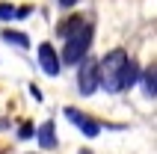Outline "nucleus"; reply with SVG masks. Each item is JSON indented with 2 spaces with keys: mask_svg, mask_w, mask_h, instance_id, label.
Instances as JSON below:
<instances>
[{
  "mask_svg": "<svg viewBox=\"0 0 157 154\" xmlns=\"http://www.w3.org/2000/svg\"><path fill=\"white\" fill-rule=\"evenodd\" d=\"M30 133H33V128H30V125H24V128H21V139H27Z\"/></svg>",
  "mask_w": 157,
  "mask_h": 154,
  "instance_id": "9b49d317",
  "label": "nucleus"
},
{
  "mask_svg": "<svg viewBox=\"0 0 157 154\" xmlns=\"http://www.w3.org/2000/svg\"><path fill=\"white\" fill-rule=\"evenodd\" d=\"M39 65H42V71L48 77H56L59 74V68H62V62H59V56H56V51H53V44H39Z\"/></svg>",
  "mask_w": 157,
  "mask_h": 154,
  "instance_id": "20e7f679",
  "label": "nucleus"
},
{
  "mask_svg": "<svg viewBox=\"0 0 157 154\" xmlns=\"http://www.w3.org/2000/svg\"><path fill=\"white\" fill-rule=\"evenodd\" d=\"M128 65L124 51H110L104 60L98 62V86H104L107 92H122V74Z\"/></svg>",
  "mask_w": 157,
  "mask_h": 154,
  "instance_id": "f257e3e1",
  "label": "nucleus"
},
{
  "mask_svg": "<svg viewBox=\"0 0 157 154\" xmlns=\"http://www.w3.org/2000/svg\"><path fill=\"white\" fill-rule=\"evenodd\" d=\"M89 44H92V24H89V21H83L74 33L65 36V51H62V60L71 62V65H77L80 60H86Z\"/></svg>",
  "mask_w": 157,
  "mask_h": 154,
  "instance_id": "f03ea898",
  "label": "nucleus"
},
{
  "mask_svg": "<svg viewBox=\"0 0 157 154\" xmlns=\"http://www.w3.org/2000/svg\"><path fill=\"white\" fill-rule=\"evenodd\" d=\"M65 119H68L71 125H77V128L83 130V133H86V137H98V133H101V125H98L95 119H89L86 113H80V110H74V107H68V110H65Z\"/></svg>",
  "mask_w": 157,
  "mask_h": 154,
  "instance_id": "39448f33",
  "label": "nucleus"
},
{
  "mask_svg": "<svg viewBox=\"0 0 157 154\" xmlns=\"http://www.w3.org/2000/svg\"><path fill=\"white\" fill-rule=\"evenodd\" d=\"M77 89H80V95H92L98 89V62L95 60H80Z\"/></svg>",
  "mask_w": 157,
  "mask_h": 154,
  "instance_id": "7ed1b4c3",
  "label": "nucleus"
},
{
  "mask_svg": "<svg viewBox=\"0 0 157 154\" xmlns=\"http://www.w3.org/2000/svg\"><path fill=\"white\" fill-rule=\"evenodd\" d=\"M39 145L42 148H53L56 145V137H53V121H44L39 128Z\"/></svg>",
  "mask_w": 157,
  "mask_h": 154,
  "instance_id": "423d86ee",
  "label": "nucleus"
},
{
  "mask_svg": "<svg viewBox=\"0 0 157 154\" xmlns=\"http://www.w3.org/2000/svg\"><path fill=\"white\" fill-rule=\"evenodd\" d=\"M3 42L18 44V48H30V39H27L24 33H18V30H6V33H3Z\"/></svg>",
  "mask_w": 157,
  "mask_h": 154,
  "instance_id": "1a4fd4ad",
  "label": "nucleus"
},
{
  "mask_svg": "<svg viewBox=\"0 0 157 154\" xmlns=\"http://www.w3.org/2000/svg\"><path fill=\"white\" fill-rule=\"evenodd\" d=\"M9 18H18V9L12 3H0V21H9Z\"/></svg>",
  "mask_w": 157,
  "mask_h": 154,
  "instance_id": "9d476101",
  "label": "nucleus"
},
{
  "mask_svg": "<svg viewBox=\"0 0 157 154\" xmlns=\"http://www.w3.org/2000/svg\"><path fill=\"white\" fill-rule=\"evenodd\" d=\"M136 77H140V68H136V62L128 60V65H124V74H122V89H128V86L136 83Z\"/></svg>",
  "mask_w": 157,
  "mask_h": 154,
  "instance_id": "0eeeda50",
  "label": "nucleus"
},
{
  "mask_svg": "<svg viewBox=\"0 0 157 154\" xmlns=\"http://www.w3.org/2000/svg\"><path fill=\"white\" fill-rule=\"evenodd\" d=\"M77 0H59V6H74Z\"/></svg>",
  "mask_w": 157,
  "mask_h": 154,
  "instance_id": "f8f14e48",
  "label": "nucleus"
},
{
  "mask_svg": "<svg viewBox=\"0 0 157 154\" xmlns=\"http://www.w3.org/2000/svg\"><path fill=\"white\" fill-rule=\"evenodd\" d=\"M142 86H145V95H148V98L157 95V71H154V65L142 74Z\"/></svg>",
  "mask_w": 157,
  "mask_h": 154,
  "instance_id": "6e6552de",
  "label": "nucleus"
}]
</instances>
